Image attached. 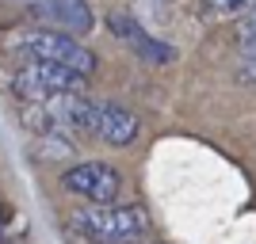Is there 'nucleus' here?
Here are the masks:
<instances>
[{"label":"nucleus","mask_w":256,"mask_h":244,"mask_svg":"<svg viewBox=\"0 0 256 244\" xmlns=\"http://www.w3.org/2000/svg\"><path fill=\"white\" fill-rule=\"evenodd\" d=\"M69 225L92 244H134L150 229V214L134 202H88L69 214Z\"/></svg>","instance_id":"nucleus-1"},{"label":"nucleus","mask_w":256,"mask_h":244,"mask_svg":"<svg viewBox=\"0 0 256 244\" xmlns=\"http://www.w3.org/2000/svg\"><path fill=\"white\" fill-rule=\"evenodd\" d=\"M65 107H69L73 130H84V134H92L96 141H104V145H111V149H122V145H130V141L138 138V115L126 111L122 103L88 99L84 92H80V96L65 99Z\"/></svg>","instance_id":"nucleus-2"},{"label":"nucleus","mask_w":256,"mask_h":244,"mask_svg":"<svg viewBox=\"0 0 256 244\" xmlns=\"http://www.w3.org/2000/svg\"><path fill=\"white\" fill-rule=\"evenodd\" d=\"M8 50L23 53L27 61L65 65V69H73V73H80V76L96 73V53L88 50L80 38L62 34V31H50V27H27V31H16L8 38Z\"/></svg>","instance_id":"nucleus-3"},{"label":"nucleus","mask_w":256,"mask_h":244,"mask_svg":"<svg viewBox=\"0 0 256 244\" xmlns=\"http://www.w3.org/2000/svg\"><path fill=\"white\" fill-rule=\"evenodd\" d=\"M84 88H88V76L73 73L65 65H54V61H27L12 76V92L23 103H50V99L80 96Z\"/></svg>","instance_id":"nucleus-4"},{"label":"nucleus","mask_w":256,"mask_h":244,"mask_svg":"<svg viewBox=\"0 0 256 244\" xmlns=\"http://www.w3.org/2000/svg\"><path fill=\"white\" fill-rule=\"evenodd\" d=\"M62 187L84 202H115L122 191V176L104 160H80L62 172Z\"/></svg>","instance_id":"nucleus-5"},{"label":"nucleus","mask_w":256,"mask_h":244,"mask_svg":"<svg viewBox=\"0 0 256 244\" xmlns=\"http://www.w3.org/2000/svg\"><path fill=\"white\" fill-rule=\"evenodd\" d=\"M107 31L115 34L118 42L126 46L138 61H146V65H172V61H176V50H172L168 42L153 38V34L146 31L134 15H126V11H111V15H107Z\"/></svg>","instance_id":"nucleus-6"},{"label":"nucleus","mask_w":256,"mask_h":244,"mask_svg":"<svg viewBox=\"0 0 256 244\" xmlns=\"http://www.w3.org/2000/svg\"><path fill=\"white\" fill-rule=\"evenodd\" d=\"M31 15L42 19V27L73 38H84L96 27V15L88 8V0H31Z\"/></svg>","instance_id":"nucleus-7"},{"label":"nucleus","mask_w":256,"mask_h":244,"mask_svg":"<svg viewBox=\"0 0 256 244\" xmlns=\"http://www.w3.org/2000/svg\"><path fill=\"white\" fill-rule=\"evenodd\" d=\"M237 46H241V80L256 84V4L237 23Z\"/></svg>","instance_id":"nucleus-8"},{"label":"nucleus","mask_w":256,"mask_h":244,"mask_svg":"<svg viewBox=\"0 0 256 244\" xmlns=\"http://www.w3.org/2000/svg\"><path fill=\"white\" fill-rule=\"evenodd\" d=\"M252 4H256V0H203V8L210 11V15H222V19H230V15H245Z\"/></svg>","instance_id":"nucleus-9"}]
</instances>
